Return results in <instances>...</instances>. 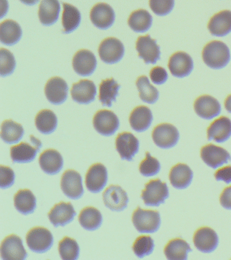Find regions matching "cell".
<instances>
[{"label": "cell", "instance_id": "6da1fadb", "mask_svg": "<svg viewBox=\"0 0 231 260\" xmlns=\"http://www.w3.org/2000/svg\"><path fill=\"white\" fill-rule=\"evenodd\" d=\"M202 58L207 66L218 70L224 68L230 62V50L224 42L212 41L205 46Z\"/></svg>", "mask_w": 231, "mask_h": 260}, {"label": "cell", "instance_id": "7a4b0ae2", "mask_svg": "<svg viewBox=\"0 0 231 260\" xmlns=\"http://www.w3.org/2000/svg\"><path fill=\"white\" fill-rule=\"evenodd\" d=\"M133 222L139 233H154L161 225V217L157 211L145 210L138 207L134 211Z\"/></svg>", "mask_w": 231, "mask_h": 260}, {"label": "cell", "instance_id": "3957f363", "mask_svg": "<svg viewBox=\"0 0 231 260\" xmlns=\"http://www.w3.org/2000/svg\"><path fill=\"white\" fill-rule=\"evenodd\" d=\"M141 197L147 206L158 207L169 197V189L159 179L152 180L145 185Z\"/></svg>", "mask_w": 231, "mask_h": 260}, {"label": "cell", "instance_id": "277c9868", "mask_svg": "<svg viewBox=\"0 0 231 260\" xmlns=\"http://www.w3.org/2000/svg\"><path fill=\"white\" fill-rule=\"evenodd\" d=\"M26 241L29 249L38 253L48 251L53 245V236L50 231L44 227H35L30 230Z\"/></svg>", "mask_w": 231, "mask_h": 260}, {"label": "cell", "instance_id": "5b68a950", "mask_svg": "<svg viewBox=\"0 0 231 260\" xmlns=\"http://www.w3.org/2000/svg\"><path fill=\"white\" fill-rule=\"evenodd\" d=\"M31 144L27 142H21L18 145L12 146L11 148V156L14 162L26 164L33 161L35 159L36 154L41 148L42 144L40 140L30 136Z\"/></svg>", "mask_w": 231, "mask_h": 260}, {"label": "cell", "instance_id": "8992f818", "mask_svg": "<svg viewBox=\"0 0 231 260\" xmlns=\"http://www.w3.org/2000/svg\"><path fill=\"white\" fill-rule=\"evenodd\" d=\"M152 138L158 147L168 149L177 144L180 134L175 126L170 123H162L154 128Z\"/></svg>", "mask_w": 231, "mask_h": 260}, {"label": "cell", "instance_id": "52a82bcc", "mask_svg": "<svg viewBox=\"0 0 231 260\" xmlns=\"http://www.w3.org/2000/svg\"><path fill=\"white\" fill-rule=\"evenodd\" d=\"M98 54L103 62L109 64H115L122 59L125 54L124 46L116 38H106L99 46Z\"/></svg>", "mask_w": 231, "mask_h": 260}, {"label": "cell", "instance_id": "ba28073f", "mask_svg": "<svg viewBox=\"0 0 231 260\" xmlns=\"http://www.w3.org/2000/svg\"><path fill=\"white\" fill-rule=\"evenodd\" d=\"M93 125L101 135L111 136L117 131L120 123L118 117L113 112L109 110H101L95 114Z\"/></svg>", "mask_w": 231, "mask_h": 260}, {"label": "cell", "instance_id": "9c48e42d", "mask_svg": "<svg viewBox=\"0 0 231 260\" xmlns=\"http://www.w3.org/2000/svg\"><path fill=\"white\" fill-rule=\"evenodd\" d=\"M136 49L139 52V56L143 59L146 64H155L161 56L160 47L149 35L138 38Z\"/></svg>", "mask_w": 231, "mask_h": 260}, {"label": "cell", "instance_id": "30bf717a", "mask_svg": "<svg viewBox=\"0 0 231 260\" xmlns=\"http://www.w3.org/2000/svg\"><path fill=\"white\" fill-rule=\"evenodd\" d=\"M60 187L64 194L72 199H78L84 194L82 178L76 171L68 170L62 174Z\"/></svg>", "mask_w": 231, "mask_h": 260}, {"label": "cell", "instance_id": "8fae6325", "mask_svg": "<svg viewBox=\"0 0 231 260\" xmlns=\"http://www.w3.org/2000/svg\"><path fill=\"white\" fill-rule=\"evenodd\" d=\"M1 257L5 260H23L27 257L21 238L15 235L6 237L1 244Z\"/></svg>", "mask_w": 231, "mask_h": 260}, {"label": "cell", "instance_id": "7c38bea8", "mask_svg": "<svg viewBox=\"0 0 231 260\" xmlns=\"http://www.w3.org/2000/svg\"><path fill=\"white\" fill-rule=\"evenodd\" d=\"M193 60L187 53H174L170 58L168 68L173 76L178 78L187 77L193 70Z\"/></svg>", "mask_w": 231, "mask_h": 260}, {"label": "cell", "instance_id": "4fadbf2b", "mask_svg": "<svg viewBox=\"0 0 231 260\" xmlns=\"http://www.w3.org/2000/svg\"><path fill=\"white\" fill-rule=\"evenodd\" d=\"M201 157L205 164L213 169H216L231 160L230 154L224 148L210 144L201 150Z\"/></svg>", "mask_w": 231, "mask_h": 260}, {"label": "cell", "instance_id": "5bb4252c", "mask_svg": "<svg viewBox=\"0 0 231 260\" xmlns=\"http://www.w3.org/2000/svg\"><path fill=\"white\" fill-rule=\"evenodd\" d=\"M193 243L199 251L206 253H212L218 247V236L210 228H201L194 233Z\"/></svg>", "mask_w": 231, "mask_h": 260}, {"label": "cell", "instance_id": "9a60e30c", "mask_svg": "<svg viewBox=\"0 0 231 260\" xmlns=\"http://www.w3.org/2000/svg\"><path fill=\"white\" fill-rule=\"evenodd\" d=\"M72 64L77 74L82 77H88L94 72L97 61L92 52L83 49L74 55Z\"/></svg>", "mask_w": 231, "mask_h": 260}, {"label": "cell", "instance_id": "2e32d148", "mask_svg": "<svg viewBox=\"0 0 231 260\" xmlns=\"http://www.w3.org/2000/svg\"><path fill=\"white\" fill-rule=\"evenodd\" d=\"M108 180L107 168L103 164H95L89 168L86 175V185L89 191L98 193L103 190Z\"/></svg>", "mask_w": 231, "mask_h": 260}, {"label": "cell", "instance_id": "e0dca14e", "mask_svg": "<svg viewBox=\"0 0 231 260\" xmlns=\"http://www.w3.org/2000/svg\"><path fill=\"white\" fill-rule=\"evenodd\" d=\"M68 85L58 77H52L46 83L45 94L48 101L53 105H61L66 101L68 95Z\"/></svg>", "mask_w": 231, "mask_h": 260}, {"label": "cell", "instance_id": "ac0fdd59", "mask_svg": "<svg viewBox=\"0 0 231 260\" xmlns=\"http://www.w3.org/2000/svg\"><path fill=\"white\" fill-rule=\"evenodd\" d=\"M194 111L202 119H214L220 115L221 105L218 100L209 95H203L196 99L194 103Z\"/></svg>", "mask_w": 231, "mask_h": 260}, {"label": "cell", "instance_id": "d6986e66", "mask_svg": "<svg viewBox=\"0 0 231 260\" xmlns=\"http://www.w3.org/2000/svg\"><path fill=\"white\" fill-rule=\"evenodd\" d=\"M105 206L113 211H121L126 208L129 199L125 191L117 185H111L103 194Z\"/></svg>", "mask_w": 231, "mask_h": 260}, {"label": "cell", "instance_id": "ffe728a7", "mask_svg": "<svg viewBox=\"0 0 231 260\" xmlns=\"http://www.w3.org/2000/svg\"><path fill=\"white\" fill-rule=\"evenodd\" d=\"M115 145L121 159L128 161L133 160L139 150V140L130 132L119 134L115 140Z\"/></svg>", "mask_w": 231, "mask_h": 260}, {"label": "cell", "instance_id": "44dd1931", "mask_svg": "<svg viewBox=\"0 0 231 260\" xmlns=\"http://www.w3.org/2000/svg\"><path fill=\"white\" fill-rule=\"evenodd\" d=\"M115 18L114 10L109 4L98 3L91 10V21L94 26L101 29L110 28L114 23Z\"/></svg>", "mask_w": 231, "mask_h": 260}, {"label": "cell", "instance_id": "7402d4cb", "mask_svg": "<svg viewBox=\"0 0 231 260\" xmlns=\"http://www.w3.org/2000/svg\"><path fill=\"white\" fill-rule=\"evenodd\" d=\"M76 211L71 203L60 202L54 205L48 213L50 222L55 227L64 226L74 220Z\"/></svg>", "mask_w": 231, "mask_h": 260}, {"label": "cell", "instance_id": "603a6c76", "mask_svg": "<svg viewBox=\"0 0 231 260\" xmlns=\"http://www.w3.org/2000/svg\"><path fill=\"white\" fill-rule=\"evenodd\" d=\"M71 94L73 100L79 104H89L94 101L96 87L90 80L83 79L73 85Z\"/></svg>", "mask_w": 231, "mask_h": 260}, {"label": "cell", "instance_id": "cb8c5ba5", "mask_svg": "<svg viewBox=\"0 0 231 260\" xmlns=\"http://www.w3.org/2000/svg\"><path fill=\"white\" fill-rule=\"evenodd\" d=\"M207 134L208 140L218 143L227 141L231 136V120L224 116L218 118L209 126Z\"/></svg>", "mask_w": 231, "mask_h": 260}, {"label": "cell", "instance_id": "d4e9b609", "mask_svg": "<svg viewBox=\"0 0 231 260\" xmlns=\"http://www.w3.org/2000/svg\"><path fill=\"white\" fill-rule=\"evenodd\" d=\"M208 28L210 34L216 37H224L231 32V11L222 10L213 16Z\"/></svg>", "mask_w": 231, "mask_h": 260}, {"label": "cell", "instance_id": "484cf974", "mask_svg": "<svg viewBox=\"0 0 231 260\" xmlns=\"http://www.w3.org/2000/svg\"><path fill=\"white\" fill-rule=\"evenodd\" d=\"M39 162L44 172L54 175L58 174L62 170L63 158L57 150L48 149L40 154Z\"/></svg>", "mask_w": 231, "mask_h": 260}, {"label": "cell", "instance_id": "4316f807", "mask_svg": "<svg viewBox=\"0 0 231 260\" xmlns=\"http://www.w3.org/2000/svg\"><path fill=\"white\" fill-rule=\"evenodd\" d=\"M170 181L176 189H185L191 184L193 173L187 165L179 164L172 168L170 173Z\"/></svg>", "mask_w": 231, "mask_h": 260}, {"label": "cell", "instance_id": "83f0119b", "mask_svg": "<svg viewBox=\"0 0 231 260\" xmlns=\"http://www.w3.org/2000/svg\"><path fill=\"white\" fill-rule=\"evenodd\" d=\"M153 114L149 108L140 106L135 108L129 115V123L131 128L138 132L149 129L153 121Z\"/></svg>", "mask_w": 231, "mask_h": 260}, {"label": "cell", "instance_id": "f1b7e54d", "mask_svg": "<svg viewBox=\"0 0 231 260\" xmlns=\"http://www.w3.org/2000/svg\"><path fill=\"white\" fill-rule=\"evenodd\" d=\"M60 6L58 0H42L38 11L41 23L44 26H51L58 19Z\"/></svg>", "mask_w": 231, "mask_h": 260}, {"label": "cell", "instance_id": "f546056e", "mask_svg": "<svg viewBox=\"0 0 231 260\" xmlns=\"http://www.w3.org/2000/svg\"><path fill=\"white\" fill-rule=\"evenodd\" d=\"M21 27L17 22L7 20L0 24V41L7 46L17 44L22 37Z\"/></svg>", "mask_w": 231, "mask_h": 260}, {"label": "cell", "instance_id": "4dcf8cb0", "mask_svg": "<svg viewBox=\"0 0 231 260\" xmlns=\"http://www.w3.org/2000/svg\"><path fill=\"white\" fill-rule=\"evenodd\" d=\"M191 251L187 242L181 239L172 240L164 249L166 257L170 260L187 259L188 253Z\"/></svg>", "mask_w": 231, "mask_h": 260}, {"label": "cell", "instance_id": "1f68e13d", "mask_svg": "<svg viewBox=\"0 0 231 260\" xmlns=\"http://www.w3.org/2000/svg\"><path fill=\"white\" fill-rule=\"evenodd\" d=\"M15 208L24 215L30 214L36 208V198L31 190L28 189L19 190L14 197Z\"/></svg>", "mask_w": 231, "mask_h": 260}, {"label": "cell", "instance_id": "d6a6232c", "mask_svg": "<svg viewBox=\"0 0 231 260\" xmlns=\"http://www.w3.org/2000/svg\"><path fill=\"white\" fill-rule=\"evenodd\" d=\"M129 27L136 32H145L149 30L153 23V17L146 10H136L128 18Z\"/></svg>", "mask_w": 231, "mask_h": 260}, {"label": "cell", "instance_id": "836d02e7", "mask_svg": "<svg viewBox=\"0 0 231 260\" xmlns=\"http://www.w3.org/2000/svg\"><path fill=\"white\" fill-rule=\"evenodd\" d=\"M120 85L113 78L105 79L99 87V101L103 106L111 107L113 102L116 101Z\"/></svg>", "mask_w": 231, "mask_h": 260}, {"label": "cell", "instance_id": "e575fe53", "mask_svg": "<svg viewBox=\"0 0 231 260\" xmlns=\"http://www.w3.org/2000/svg\"><path fill=\"white\" fill-rule=\"evenodd\" d=\"M63 12H62V22L63 26L64 34H70L78 28L81 22L80 12L78 8L70 4L63 3Z\"/></svg>", "mask_w": 231, "mask_h": 260}, {"label": "cell", "instance_id": "d590c367", "mask_svg": "<svg viewBox=\"0 0 231 260\" xmlns=\"http://www.w3.org/2000/svg\"><path fill=\"white\" fill-rule=\"evenodd\" d=\"M79 221L84 229L95 231L102 224V214L94 207H85L79 215Z\"/></svg>", "mask_w": 231, "mask_h": 260}, {"label": "cell", "instance_id": "8d00e7d4", "mask_svg": "<svg viewBox=\"0 0 231 260\" xmlns=\"http://www.w3.org/2000/svg\"><path fill=\"white\" fill-rule=\"evenodd\" d=\"M24 135L23 126L13 120H6L1 126V138L7 144L19 142Z\"/></svg>", "mask_w": 231, "mask_h": 260}, {"label": "cell", "instance_id": "74e56055", "mask_svg": "<svg viewBox=\"0 0 231 260\" xmlns=\"http://www.w3.org/2000/svg\"><path fill=\"white\" fill-rule=\"evenodd\" d=\"M58 119L54 112L50 110H42L36 117L37 129L44 134H50L57 127Z\"/></svg>", "mask_w": 231, "mask_h": 260}, {"label": "cell", "instance_id": "f35d334b", "mask_svg": "<svg viewBox=\"0 0 231 260\" xmlns=\"http://www.w3.org/2000/svg\"><path fill=\"white\" fill-rule=\"evenodd\" d=\"M137 86L141 99L148 104H155L159 99V91L150 83L149 78L145 75L139 77L137 81Z\"/></svg>", "mask_w": 231, "mask_h": 260}, {"label": "cell", "instance_id": "ab89813d", "mask_svg": "<svg viewBox=\"0 0 231 260\" xmlns=\"http://www.w3.org/2000/svg\"><path fill=\"white\" fill-rule=\"evenodd\" d=\"M58 251L64 260H76L80 255V247L72 238L65 237L58 244Z\"/></svg>", "mask_w": 231, "mask_h": 260}, {"label": "cell", "instance_id": "60d3db41", "mask_svg": "<svg viewBox=\"0 0 231 260\" xmlns=\"http://www.w3.org/2000/svg\"><path fill=\"white\" fill-rule=\"evenodd\" d=\"M155 244L150 236H141L133 244V249L135 255L140 258L151 255L153 253Z\"/></svg>", "mask_w": 231, "mask_h": 260}, {"label": "cell", "instance_id": "b9f144b4", "mask_svg": "<svg viewBox=\"0 0 231 260\" xmlns=\"http://www.w3.org/2000/svg\"><path fill=\"white\" fill-rule=\"evenodd\" d=\"M161 170L159 160L151 155L149 152H146V157L140 164L139 171L144 176L150 177L157 175Z\"/></svg>", "mask_w": 231, "mask_h": 260}, {"label": "cell", "instance_id": "7bdbcfd3", "mask_svg": "<svg viewBox=\"0 0 231 260\" xmlns=\"http://www.w3.org/2000/svg\"><path fill=\"white\" fill-rule=\"evenodd\" d=\"M16 60L13 53L7 49H1V76L7 77L14 72Z\"/></svg>", "mask_w": 231, "mask_h": 260}, {"label": "cell", "instance_id": "ee69618b", "mask_svg": "<svg viewBox=\"0 0 231 260\" xmlns=\"http://www.w3.org/2000/svg\"><path fill=\"white\" fill-rule=\"evenodd\" d=\"M174 4V0H149V6L152 11L159 16L169 14L173 10Z\"/></svg>", "mask_w": 231, "mask_h": 260}, {"label": "cell", "instance_id": "f6af8a7d", "mask_svg": "<svg viewBox=\"0 0 231 260\" xmlns=\"http://www.w3.org/2000/svg\"><path fill=\"white\" fill-rule=\"evenodd\" d=\"M15 180V172L11 168L0 166V187L2 188H8L13 186Z\"/></svg>", "mask_w": 231, "mask_h": 260}, {"label": "cell", "instance_id": "bcb514c9", "mask_svg": "<svg viewBox=\"0 0 231 260\" xmlns=\"http://www.w3.org/2000/svg\"><path fill=\"white\" fill-rule=\"evenodd\" d=\"M150 78L156 85H162L167 81L168 74L165 69L161 67H155L150 72Z\"/></svg>", "mask_w": 231, "mask_h": 260}, {"label": "cell", "instance_id": "7dc6e473", "mask_svg": "<svg viewBox=\"0 0 231 260\" xmlns=\"http://www.w3.org/2000/svg\"><path fill=\"white\" fill-rule=\"evenodd\" d=\"M217 181H223L226 184L231 183V166H226L218 170L215 174Z\"/></svg>", "mask_w": 231, "mask_h": 260}, {"label": "cell", "instance_id": "c3c4849f", "mask_svg": "<svg viewBox=\"0 0 231 260\" xmlns=\"http://www.w3.org/2000/svg\"><path fill=\"white\" fill-rule=\"evenodd\" d=\"M221 205L224 208L231 210V186L222 191L220 197Z\"/></svg>", "mask_w": 231, "mask_h": 260}, {"label": "cell", "instance_id": "681fc988", "mask_svg": "<svg viewBox=\"0 0 231 260\" xmlns=\"http://www.w3.org/2000/svg\"><path fill=\"white\" fill-rule=\"evenodd\" d=\"M224 107L226 111H228V113H231V94L229 95L226 98V99L225 100Z\"/></svg>", "mask_w": 231, "mask_h": 260}, {"label": "cell", "instance_id": "f907efd6", "mask_svg": "<svg viewBox=\"0 0 231 260\" xmlns=\"http://www.w3.org/2000/svg\"><path fill=\"white\" fill-rule=\"evenodd\" d=\"M22 3L25 4L27 6H34L40 2V0H20Z\"/></svg>", "mask_w": 231, "mask_h": 260}]
</instances>
